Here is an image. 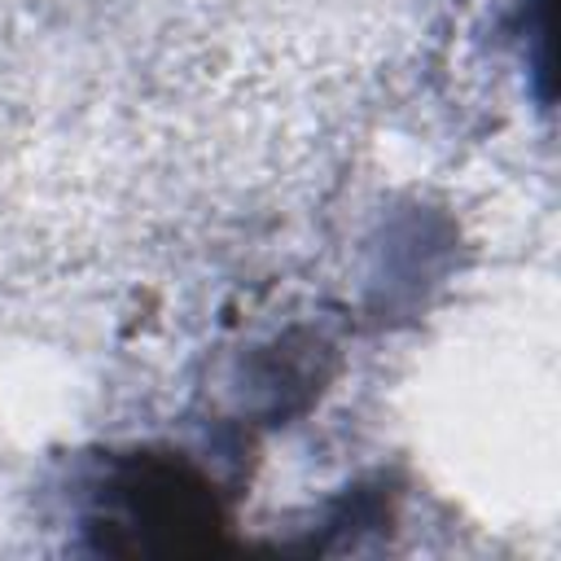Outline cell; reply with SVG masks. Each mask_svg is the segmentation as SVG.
I'll list each match as a JSON object with an SVG mask.
<instances>
[{"label": "cell", "mask_w": 561, "mask_h": 561, "mask_svg": "<svg viewBox=\"0 0 561 561\" xmlns=\"http://www.w3.org/2000/svg\"><path fill=\"white\" fill-rule=\"evenodd\" d=\"M79 526L101 552H193L228 526L210 478L175 451H110L83 478Z\"/></svg>", "instance_id": "cell-1"}]
</instances>
